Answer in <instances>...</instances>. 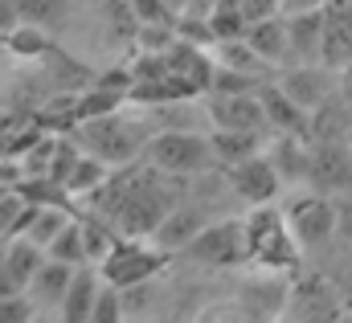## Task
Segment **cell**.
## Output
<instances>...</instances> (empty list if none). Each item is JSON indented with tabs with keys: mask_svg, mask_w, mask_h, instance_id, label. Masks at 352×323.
Masks as SVG:
<instances>
[{
	"mask_svg": "<svg viewBox=\"0 0 352 323\" xmlns=\"http://www.w3.org/2000/svg\"><path fill=\"white\" fill-rule=\"evenodd\" d=\"M74 140L87 148V156L123 168V164H135L144 156V148H148V140H152V123L111 111V115L74 123Z\"/></svg>",
	"mask_w": 352,
	"mask_h": 323,
	"instance_id": "cell-1",
	"label": "cell"
},
{
	"mask_svg": "<svg viewBox=\"0 0 352 323\" xmlns=\"http://www.w3.org/2000/svg\"><path fill=\"white\" fill-rule=\"evenodd\" d=\"M242 230H246V262L266 266V270L299 266V242L287 225V213H278L274 205H254Z\"/></svg>",
	"mask_w": 352,
	"mask_h": 323,
	"instance_id": "cell-2",
	"label": "cell"
},
{
	"mask_svg": "<svg viewBox=\"0 0 352 323\" xmlns=\"http://www.w3.org/2000/svg\"><path fill=\"white\" fill-rule=\"evenodd\" d=\"M144 164H152L164 176H201L213 168V148L209 135H192V131H160L148 140Z\"/></svg>",
	"mask_w": 352,
	"mask_h": 323,
	"instance_id": "cell-3",
	"label": "cell"
},
{
	"mask_svg": "<svg viewBox=\"0 0 352 323\" xmlns=\"http://www.w3.org/2000/svg\"><path fill=\"white\" fill-rule=\"evenodd\" d=\"M344 299L328 274H303L287 287V320L291 323H336L344 315Z\"/></svg>",
	"mask_w": 352,
	"mask_h": 323,
	"instance_id": "cell-4",
	"label": "cell"
},
{
	"mask_svg": "<svg viewBox=\"0 0 352 323\" xmlns=\"http://www.w3.org/2000/svg\"><path fill=\"white\" fill-rule=\"evenodd\" d=\"M107 287L123 291V287H135V282H148L164 270V249H152V245L135 242V238H119L115 249L98 262Z\"/></svg>",
	"mask_w": 352,
	"mask_h": 323,
	"instance_id": "cell-5",
	"label": "cell"
},
{
	"mask_svg": "<svg viewBox=\"0 0 352 323\" xmlns=\"http://www.w3.org/2000/svg\"><path fill=\"white\" fill-rule=\"evenodd\" d=\"M307 184L320 197L352 192V140H320L307 156Z\"/></svg>",
	"mask_w": 352,
	"mask_h": 323,
	"instance_id": "cell-6",
	"label": "cell"
},
{
	"mask_svg": "<svg viewBox=\"0 0 352 323\" xmlns=\"http://www.w3.org/2000/svg\"><path fill=\"white\" fill-rule=\"evenodd\" d=\"M287 225L295 234L299 249H324V245L336 238V201L332 197H299L291 209H287Z\"/></svg>",
	"mask_w": 352,
	"mask_h": 323,
	"instance_id": "cell-7",
	"label": "cell"
},
{
	"mask_svg": "<svg viewBox=\"0 0 352 323\" xmlns=\"http://www.w3.org/2000/svg\"><path fill=\"white\" fill-rule=\"evenodd\" d=\"M184 254L205 266H238L246 262V230L242 221H213L184 245Z\"/></svg>",
	"mask_w": 352,
	"mask_h": 323,
	"instance_id": "cell-8",
	"label": "cell"
},
{
	"mask_svg": "<svg viewBox=\"0 0 352 323\" xmlns=\"http://www.w3.org/2000/svg\"><path fill=\"white\" fill-rule=\"evenodd\" d=\"M278 90L299 107V111H320L324 102L336 98V70H328L324 62H307V66H295L278 78Z\"/></svg>",
	"mask_w": 352,
	"mask_h": 323,
	"instance_id": "cell-9",
	"label": "cell"
},
{
	"mask_svg": "<svg viewBox=\"0 0 352 323\" xmlns=\"http://www.w3.org/2000/svg\"><path fill=\"white\" fill-rule=\"evenodd\" d=\"M164 62H168V78L180 90V98L209 94V82H213V58H209V49H197L188 41H173V49L164 54Z\"/></svg>",
	"mask_w": 352,
	"mask_h": 323,
	"instance_id": "cell-10",
	"label": "cell"
},
{
	"mask_svg": "<svg viewBox=\"0 0 352 323\" xmlns=\"http://www.w3.org/2000/svg\"><path fill=\"white\" fill-rule=\"evenodd\" d=\"M226 180H230V188H234L242 201H250V205H270V201L278 197V188H283L274 164L266 160L263 152L250 156V160H242V164H230V168H226Z\"/></svg>",
	"mask_w": 352,
	"mask_h": 323,
	"instance_id": "cell-11",
	"label": "cell"
},
{
	"mask_svg": "<svg viewBox=\"0 0 352 323\" xmlns=\"http://www.w3.org/2000/svg\"><path fill=\"white\" fill-rule=\"evenodd\" d=\"M205 115L213 131H266L258 94H209Z\"/></svg>",
	"mask_w": 352,
	"mask_h": 323,
	"instance_id": "cell-12",
	"label": "cell"
},
{
	"mask_svg": "<svg viewBox=\"0 0 352 323\" xmlns=\"http://www.w3.org/2000/svg\"><path fill=\"white\" fill-rule=\"evenodd\" d=\"M320 62L340 70L352 62V0H324V45Z\"/></svg>",
	"mask_w": 352,
	"mask_h": 323,
	"instance_id": "cell-13",
	"label": "cell"
},
{
	"mask_svg": "<svg viewBox=\"0 0 352 323\" xmlns=\"http://www.w3.org/2000/svg\"><path fill=\"white\" fill-rule=\"evenodd\" d=\"M258 107H263V119H266V131H278V135H299V140H307V127H311V115L307 111H299L283 90H278V82H263L258 90Z\"/></svg>",
	"mask_w": 352,
	"mask_h": 323,
	"instance_id": "cell-14",
	"label": "cell"
},
{
	"mask_svg": "<svg viewBox=\"0 0 352 323\" xmlns=\"http://www.w3.org/2000/svg\"><path fill=\"white\" fill-rule=\"evenodd\" d=\"M205 225H209L205 209H197V205H173L168 217L156 225L152 242H156V249H164V254H176V249H184V245L192 242Z\"/></svg>",
	"mask_w": 352,
	"mask_h": 323,
	"instance_id": "cell-15",
	"label": "cell"
},
{
	"mask_svg": "<svg viewBox=\"0 0 352 323\" xmlns=\"http://www.w3.org/2000/svg\"><path fill=\"white\" fill-rule=\"evenodd\" d=\"M283 21H287V58H295L299 66L320 62V45H324V8H320V12L283 16Z\"/></svg>",
	"mask_w": 352,
	"mask_h": 323,
	"instance_id": "cell-16",
	"label": "cell"
},
{
	"mask_svg": "<svg viewBox=\"0 0 352 323\" xmlns=\"http://www.w3.org/2000/svg\"><path fill=\"white\" fill-rule=\"evenodd\" d=\"M41 262H45L41 245H33L29 238H8V245H4V274L12 278L16 291H29V282L41 270Z\"/></svg>",
	"mask_w": 352,
	"mask_h": 323,
	"instance_id": "cell-17",
	"label": "cell"
},
{
	"mask_svg": "<svg viewBox=\"0 0 352 323\" xmlns=\"http://www.w3.org/2000/svg\"><path fill=\"white\" fill-rule=\"evenodd\" d=\"M94 295H98V278L90 266H78L66 295H62V323H90V307H94Z\"/></svg>",
	"mask_w": 352,
	"mask_h": 323,
	"instance_id": "cell-18",
	"label": "cell"
},
{
	"mask_svg": "<svg viewBox=\"0 0 352 323\" xmlns=\"http://www.w3.org/2000/svg\"><path fill=\"white\" fill-rule=\"evenodd\" d=\"M307 156H311V144H307V140H299V135H278V144H274V152H270L266 160L274 164V172H278L283 184H303V180H307Z\"/></svg>",
	"mask_w": 352,
	"mask_h": 323,
	"instance_id": "cell-19",
	"label": "cell"
},
{
	"mask_svg": "<svg viewBox=\"0 0 352 323\" xmlns=\"http://www.w3.org/2000/svg\"><path fill=\"white\" fill-rule=\"evenodd\" d=\"M246 41H250V49L263 58L266 66L283 62L287 58V21L283 16H266V21L246 25Z\"/></svg>",
	"mask_w": 352,
	"mask_h": 323,
	"instance_id": "cell-20",
	"label": "cell"
},
{
	"mask_svg": "<svg viewBox=\"0 0 352 323\" xmlns=\"http://www.w3.org/2000/svg\"><path fill=\"white\" fill-rule=\"evenodd\" d=\"M258 135L263 131H213L209 135V148H213V160L221 168L230 164H242L250 156H258Z\"/></svg>",
	"mask_w": 352,
	"mask_h": 323,
	"instance_id": "cell-21",
	"label": "cell"
},
{
	"mask_svg": "<svg viewBox=\"0 0 352 323\" xmlns=\"http://www.w3.org/2000/svg\"><path fill=\"white\" fill-rule=\"evenodd\" d=\"M74 270H78V266H66V262H58V258H45V262H41V270L33 274L29 291L37 295V303H62V295H66V287H70Z\"/></svg>",
	"mask_w": 352,
	"mask_h": 323,
	"instance_id": "cell-22",
	"label": "cell"
},
{
	"mask_svg": "<svg viewBox=\"0 0 352 323\" xmlns=\"http://www.w3.org/2000/svg\"><path fill=\"white\" fill-rule=\"evenodd\" d=\"M213 49H217L213 66H226V70H242V74H258V78H266V70H270L263 58L250 49V41H246V37H234V41H217Z\"/></svg>",
	"mask_w": 352,
	"mask_h": 323,
	"instance_id": "cell-23",
	"label": "cell"
},
{
	"mask_svg": "<svg viewBox=\"0 0 352 323\" xmlns=\"http://www.w3.org/2000/svg\"><path fill=\"white\" fill-rule=\"evenodd\" d=\"M66 225H70V209H62V205H37V209H33V221H29V230H25L21 238H29L33 245L50 249V242H54Z\"/></svg>",
	"mask_w": 352,
	"mask_h": 323,
	"instance_id": "cell-24",
	"label": "cell"
},
{
	"mask_svg": "<svg viewBox=\"0 0 352 323\" xmlns=\"http://www.w3.org/2000/svg\"><path fill=\"white\" fill-rule=\"evenodd\" d=\"M107 176H111V164H102V160H94V156L82 152V156L74 160V168H70V176L62 180V188H66L70 197H90Z\"/></svg>",
	"mask_w": 352,
	"mask_h": 323,
	"instance_id": "cell-25",
	"label": "cell"
},
{
	"mask_svg": "<svg viewBox=\"0 0 352 323\" xmlns=\"http://www.w3.org/2000/svg\"><path fill=\"white\" fill-rule=\"evenodd\" d=\"M0 45H4L8 54H16V58H45V54H50L45 29H41V25H29V21H21L12 33H4Z\"/></svg>",
	"mask_w": 352,
	"mask_h": 323,
	"instance_id": "cell-26",
	"label": "cell"
},
{
	"mask_svg": "<svg viewBox=\"0 0 352 323\" xmlns=\"http://www.w3.org/2000/svg\"><path fill=\"white\" fill-rule=\"evenodd\" d=\"M82 225V249H87V262H102L111 249H115V234H111V221H102V217H87V221H78Z\"/></svg>",
	"mask_w": 352,
	"mask_h": 323,
	"instance_id": "cell-27",
	"label": "cell"
},
{
	"mask_svg": "<svg viewBox=\"0 0 352 323\" xmlns=\"http://www.w3.org/2000/svg\"><path fill=\"white\" fill-rule=\"evenodd\" d=\"M45 254H50V258H58V262H66V266H82V262H87V249H82V225L70 217V225L50 242Z\"/></svg>",
	"mask_w": 352,
	"mask_h": 323,
	"instance_id": "cell-28",
	"label": "cell"
},
{
	"mask_svg": "<svg viewBox=\"0 0 352 323\" xmlns=\"http://www.w3.org/2000/svg\"><path fill=\"white\" fill-rule=\"evenodd\" d=\"M266 78L258 74H242V70H226V66H213V82H209V94H254Z\"/></svg>",
	"mask_w": 352,
	"mask_h": 323,
	"instance_id": "cell-29",
	"label": "cell"
},
{
	"mask_svg": "<svg viewBox=\"0 0 352 323\" xmlns=\"http://www.w3.org/2000/svg\"><path fill=\"white\" fill-rule=\"evenodd\" d=\"M173 33H176V41H188V45H197V49H213V45H217V37H213V29H209L205 16H176Z\"/></svg>",
	"mask_w": 352,
	"mask_h": 323,
	"instance_id": "cell-30",
	"label": "cell"
},
{
	"mask_svg": "<svg viewBox=\"0 0 352 323\" xmlns=\"http://www.w3.org/2000/svg\"><path fill=\"white\" fill-rule=\"evenodd\" d=\"M54 148H58L54 135H37V140L25 148V156H21V172H25V176H45V172H50V160H54Z\"/></svg>",
	"mask_w": 352,
	"mask_h": 323,
	"instance_id": "cell-31",
	"label": "cell"
},
{
	"mask_svg": "<svg viewBox=\"0 0 352 323\" xmlns=\"http://www.w3.org/2000/svg\"><path fill=\"white\" fill-rule=\"evenodd\" d=\"M135 41H140V49L144 54H168L176 41L173 25H160V21H144L140 29H135Z\"/></svg>",
	"mask_w": 352,
	"mask_h": 323,
	"instance_id": "cell-32",
	"label": "cell"
},
{
	"mask_svg": "<svg viewBox=\"0 0 352 323\" xmlns=\"http://www.w3.org/2000/svg\"><path fill=\"white\" fill-rule=\"evenodd\" d=\"M102 12H107V25H111V33H115L119 41L135 37L140 21H135V12H131V4H127V0H102Z\"/></svg>",
	"mask_w": 352,
	"mask_h": 323,
	"instance_id": "cell-33",
	"label": "cell"
},
{
	"mask_svg": "<svg viewBox=\"0 0 352 323\" xmlns=\"http://www.w3.org/2000/svg\"><path fill=\"white\" fill-rule=\"evenodd\" d=\"M209 29L217 41H234V37H246V16L238 8H213L209 12Z\"/></svg>",
	"mask_w": 352,
	"mask_h": 323,
	"instance_id": "cell-34",
	"label": "cell"
},
{
	"mask_svg": "<svg viewBox=\"0 0 352 323\" xmlns=\"http://www.w3.org/2000/svg\"><path fill=\"white\" fill-rule=\"evenodd\" d=\"M12 4H16L21 21H29V25H50L66 12V0H12Z\"/></svg>",
	"mask_w": 352,
	"mask_h": 323,
	"instance_id": "cell-35",
	"label": "cell"
},
{
	"mask_svg": "<svg viewBox=\"0 0 352 323\" xmlns=\"http://www.w3.org/2000/svg\"><path fill=\"white\" fill-rule=\"evenodd\" d=\"M90 323H123V303L115 287H98L94 307H90Z\"/></svg>",
	"mask_w": 352,
	"mask_h": 323,
	"instance_id": "cell-36",
	"label": "cell"
},
{
	"mask_svg": "<svg viewBox=\"0 0 352 323\" xmlns=\"http://www.w3.org/2000/svg\"><path fill=\"white\" fill-rule=\"evenodd\" d=\"M78 156H82V152H78L70 140H58V148H54V160H50V172H45V176H50L54 184H62V180L70 176V168H74V160H78Z\"/></svg>",
	"mask_w": 352,
	"mask_h": 323,
	"instance_id": "cell-37",
	"label": "cell"
},
{
	"mask_svg": "<svg viewBox=\"0 0 352 323\" xmlns=\"http://www.w3.org/2000/svg\"><path fill=\"white\" fill-rule=\"evenodd\" d=\"M21 209H25L21 192H16V188H0V238H12Z\"/></svg>",
	"mask_w": 352,
	"mask_h": 323,
	"instance_id": "cell-38",
	"label": "cell"
},
{
	"mask_svg": "<svg viewBox=\"0 0 352 323\" xmlns=\"http://www.w3.org/2000/svg\"><path fill=\"white\" fill-rule=\"evenodd\" d=\"M37 315L33 311V303L25 299V295H8V299H0V323H29Z\"/></svg>",
	"mask_w": 352,
	"mask_h": 323,
	"instance_id": "cell-39",
	"label": "cell"
},
{
	"mask_svg": "<svg viewBox=\"0 0 352 323\" xmlns=\"http://www.w3.org/2000/svg\"><path fill=\"white\" fill-rule=\"evenodd\" d=\"M131 4V12H135V21L144 25V21H160V25H173L176 16L164 8V0H127Z\"/></svg>",
	"mask_w": 352,
	"mask_h": 323,
	"instance_id": "cell-40",
	"label": "cell"
},
{
	"mask_svg": "<svg viewBox=\"0 0 352 323\" xmlns=\"http://www.w3.org/2000/svg\"><path fill=\"white\" fill-rule=\"evenodd\" d=\"M278 8H283V0H242V16H246V25H254V21H266V16H278Z\"/></svg>",
	"mask_w": 352,
	"mask_h": 323,
	"instance_id": "cell-41",
	"label": "cell"
},
{
	"mask_svg": "<svg viewBox=\"0 0 352 323\" xmlns=\"http://www.w3.org/2000/svg\"><path fill=\"white\" fill-rule=\"evenodd\" d=\"M328 278L336 282V291H340V299H344V307L352 311V254L344 258V262H340V266H336V270H332V274H328Z\"/></svg>",
	"mask_w": 352,
	"mask_h": 323,
	"instance_id": "cell-42",
	"label": "cell"
},
{
	"mask_svg": "<svg viewBox=\"0 0 352 323\" xmlns=\"http://www.w3.org/2000/svg\"><path fill=\"white\" fill-rule=\"evenodd\" d=\"M336 238L352 249V192L344 201H336Z\"/></svg>",
	"mask_w": 352,
	"mask_h": 323,
	"instance_id": "cell-43",
	"label": "cell"
},
{
	"mask_svg": "<svg viewBox=\"0 0 352 323\" xmlns=\"http://www.w3.org/2000/svg\"><path fill=\"white\" fill-rule=\"evenodd\" d=\"M336 98H340V102L352 111V62L336 70Z\"/></svg>",
	"mask_w": 352,
	"mask_h": 323,
	"instance_id": "cell-44",
	"label": "cell"
},
{
	"mask_svg": "<svg viewBox=\"0 0 352 323\" xmlns=\"http://www.w3.org/2000/svg\"><path fill=\"white\" fill-rule=\"evenodd\" d=\"M320 8H324V0H283L278 16H299V12H320Z\"/></svg>",
	"mask_w": 352,
	"mask_h": 323,
	"instance_id": "cell-45",
	"label": "cell"
},
{
	"mask_svg": "<svg viewBox=\"0 0 352 323\" xmlns=\"http://www.w3.org/2000/svg\"><path fill=\"white\" fill-rule=\"evenodd\" d=\"M16 25H21V12H16V4H12V0H0V37H4V33H12Z\"/></svg>",
	"mask_w": 352,
	"mask_h": 323,
	"instance_id": "cell-46",
	"label": "cell"
},
{
	"mask_svg": "<svg viewBox=\"0 0 352 323\" xmlns=\"http://www.w3.org/2000/svg\"><path fill=\"white\" fill-rule=\"evenodd\" d=\"M217 8V0H184V8H180V16H205L209 21V12Z\"/></svg>",
	"mask_w": 352,
	"mask_h": 323,
	"instance_id": "cell-47",
	"label": "cell"
},
{
	"mask_svg": "<svg viewBox=\"0 0 352 323\" xmlns=\"http://www.w3.org/2000/svg\"><path fill=\"white\" fill-rule=\"evenodd\" d=\"M8 295H21L16 287H12V278L4 274V249H0V299H8Z\"/></svg>",
	"mask_w": 352,
	"mask_h": 323,
	"instance_id": "cell-48",
	"label": "cell"
},
{
	"mask_svg": "<svg viewBox=\"0 0 352 323\" xmlns=\"http://www.w3.org/2000/svg\"><path fill=\"white\" fill-rule=\"evenodd\" d=\"M164 8H168L173 16H180V8H184V0H164Z\"/></svg>",
	"mask_w": 352,
	"mask_h": 323,
	"instance_id": "cell-49",
	"label": "cell"
},
{
	"mask_svg": "<svg viewBox=\"0 0 352 323\" xmlns=\"http://www.w3.org/2000/svg\"><path fill=\"white\" fill-rule=\"evenodd\" d=\"M217 8H242V0H217Z\"/></svg>",
	"mask_w": 352,
	"mask_h": 323,
	"instance_id": "cell-50",
	"label": "cell"
},
{
	"mask_svg": "<svg viewBox=\"0 0 352 323\" xmlns=\"http://www.w3.org/2000/svg\"><path fill=\"white\" fill-rule=\"evenodd\" d=\"M336 323H352V311H344V315H340V320H336Z\"/></svg>",
	"mask_w": 352,
	"mask_h": 323,
	"instance_id": "cell-51",
	"label": "cell"
},
{
	"mask_svg": "<svg viewBox=\"0 0 352 323\" xmlns=\"http://www.w3.org/2000/svg\"><path fill=\"white\" fill-rule=\"evenodd\" d=\"M29 323H37V315H33V320H29Z\"/></svg>",
	"mask_w": 352,
	"mask_h": 323,
	"instance_id": "cell-52",
	"label": "cell"
},
{
	"mask_svg": "<svg viewBox=\"0 0 352 323\" xmlns=\"http://www.w3.org/2000/svg\"><path fill=\"white\" fill-rule=\"evenodd\" d=\"M140 323H144V320H140Z\"/></svg>",
	"mask_w": 352,
	"mask_h": 323,
	"instance_id": "cell-53",
	"label": "cell"
},
{
	"mask_svg": "<svg viewBox=\"0 0 352 323\" xmlns=\"http://www.w3.org/2000/svg\"><path fill=\"white\" fill-rule=\"evenodd\" d=\"M287 323H291V320H287Z\"/></svg>",
	"mask_w": 352,
	"mask_h": 323,
	"instance_id": "cell-54",
	"label": "cell"
}]
</instances>
